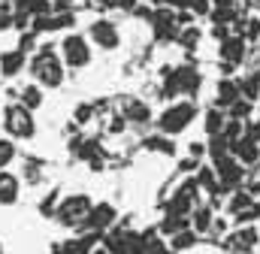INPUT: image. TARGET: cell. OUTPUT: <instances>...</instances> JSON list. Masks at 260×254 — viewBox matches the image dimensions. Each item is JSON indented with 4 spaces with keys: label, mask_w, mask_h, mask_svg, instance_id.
<instances>
[{
    "label": "cell",
    "mask_w": 260,
    "mask_h": 254,
    "mask_svg": "<svg viewBox=\"0 0 260 254\" xmlns=\"http://www.w3.org/2000/svg\"><path fill=\"white\" fill-rule=\"evenodd\" d=\"M224 121H227V118H224V112H221L218 106H215V109H209V112L203 115V127H206V133H209V136L221 133V127H224Z\"/></svg>",
    "instance_id": "cell-23"
},
{
    "label": "cell",
    "mask_w": 260,
    "mask_h": 254,
    "mask_svg": "<svg viewBox=\"0 0 260 254\" xmlns=\"http://www.w3.org/2000/svg\"><path fill=\"white\" fill-rule=\"evenodd\" d=\"M3 124L9 130V136H18V139H30L34 136V115H30V109H24L21 103H15V106H9L6 109V115H3Z\"/></svg>",
    "instance_id": "cell-5"
},
{
    "label": "cell",
    "mask_w": 260,
    "mask_h": 254,
    "mask_svg": "<svg viewBox=\"0 0 260 254\" xmlns=\"http://www.w3.org/2000/svg\"><path fill=\"white\" fill-rule=\"evenodd\" d=\"M21 106L30 109V112L43 106V91H40V85H24V88H21Z\"/></svg>",
    "instance_id": "cell-21"
},
{
    "label": "cell",
    "mask_w": 260,
    "mask_h": 254,
    "mask_svg": "<svg viewBox=\"0 0 260 254\" xmlns=\"http://www.w3.org/2000/svg\"><path fill=\"white\" fill-rule=\"evenodd\" d=\"M0 3H12V0H0Z\"/></svg>",
    "instance_id": "cell-40"
},
{
    "label": "cell",
    "mask_w": 260,
    "mask_h": 254,
    "mask_svg": "<svg viewBox=\"0 0 260 254\" xmlns=\"http://www.w3.org/2000/svg\"><path fill=\"white\" fill-rule=\"evenodd\" d=\"M115 206L112 203H100V206H91V212H88V218H85V224H82V230H94V233H103V230H109L112 224H115Z\"/></svg>",
    "instance_id": "cell-10"
},
{
    "label": "cell",
    "mask_w": 260,
    "mask_h": 254,
    "mask_svg": "<svg viewBox=\"0 0 260 254\" xmlns=\"http://www.w3.org/2000/svg\"><path fill=\"white\" fill-rule=\"evenodd\" d=\"M260 233L254 224H239V230H233L227 239H224V248L233 254H248L251 248H257Z\"/></svg>",
    "instance_id": "cell-9"
},
{
    "label": "cell",
    "mask_w": 260,
    "mask_h": 254,
    "mask_svg": "<svg viewBox=\"0 0 260 254\" xmlns=\"http://www.w3.org/2000/svg\"><path fill=\"white\" fill-rule=\"evenodd\" d=\"M254 203V197L248 194V190H236L233 194V200H230V212H242L245 206H251Z\"/></svg>",
    "instance_id": "cell-29"
},
{
    "label": "cell",
    "mask_w": 260,
    "mask_h": 254,
    "mask_svg": "<svg viewBox=\"0 0 260 254\" xmlns=\"http://www.w3.org/2000/svg\"><path fill=\"white\" fill-rule=\"evenodd\" d=\"M103 248H109V254H142V236L133 233V230H112L103 242Z\"/></svg>",
    "instance_id": "cell-8"
},
{
    "label": "cell",
    "mask_w": 260,
    "mask_h": 254,
    "mask_svg": "<svg viewBox=\"0 0 260 254\" xmlns=\"http://www.w3.org/2000/svg\"><path fill=\"white\" fill-rule=\"evenodd\" d=\"M15 200H18V179L0 170V206H12Z\"/></svg>",
    "instance_id": "cell-15"
},
{
    "label": "cell",
    "mask_w": 260,
    "mask_h": 254,
    "mask_svg": "<svg viewBox=\"0 0 260 254\" xmlns=\"http://www.w3.org/2000/svg\"><path fill=\"white\" fill-rule=\"evenodd\" d=\"M197 188L203 190H212V194H215V190H221L218 188V179H215V170H212V167H203V170H200V176H197Z\"/></svg>",
    "instance_id": "cell-26"
},
{
    "label": "cell",
    "mask_w": 260,
    "mask_h": 254,
    "mask_svg": "<svg viewBox=\"0 0 260 254\" xmlns=\"http://www.w3.org/2000/svg\"><path fill=\"white\" fill-rule=\"evenodd\" d=\"M61 52H64V64L67 67H88L91 64V46H88V40L85 37H79V34H67L64 43H61Z\"/></svg>",
    "instance_id": "cell-7"
},
{
    "label": "cell",
    "mask_w": 260,
    "mask_h": 254,
    "mask_svg": "<svg viewBox=\"0 0 260 254\" xmlns=\"http://www.w3.org/2000/svg\"><path fill=\"white\" fill-rule=\"evenodd\" d=\"M188 221H191V230H194V233H206V230L215 224V215H212L209 206H194V212L188 215Z\"/></svg>",
    "instance_id": "cell-17"
},
{
    "label": "cell",
    "mask_w": 260,
    "mask_h": 254,
    "mask_svg": "<svg viewBox=\"0 0 260 254\" xmlns=\"http://www.w3.org/2000/svg\"><path fill=\"white\" fill-rule=\"evenodd\" d=\"M30 73L43 88H58L64 82V61L55 55L52 46H43L30 61Z\"/></svg>",
    "instance_id": "cell-1"
},
{
    "label": "cell",
    "mask_w": 260,
    "mask_h": 254,
    "mask_svg": "<svg viewBox=\"0 0 260 254\" xmlns=\"http://www.w3.org/2000/svg\"><path fill=\"white\" fill-rule=\"evenodd\" d=\"M239 85V94L245 97V100H257L260 94V70H254V73H248L242 82H236Z\"/></svg>",
    "instance_id": "cell-19"
},
{
    "label": "cell",
    "mask_w": 260,
    "mask_h": 254,
    "mask_svg": "<svg viewBox=\"0 0 260 254\" xmlns=\"http://www.w3.org/2000/svg\"><path fill=\"white\" fill-rule=\"evenodd\" d=\"M91 40H94L100 49H106V52L118 49V43H121L118 27H115L112 21H106V18H100V21H94V24H91Z\"/></svg>",
    "instance_id": "cell-11"
},
{
    "label": "cell",
    "mask_w": 260,
    "mask_h": 254,
    "mask_svg": "<svg viewBox=\"0 0 260 254\" xmlns=\"http://www.w3.org/2000/svg\"><path fill=\"white\" fill-rule=\"evenodd\" d=\"M242 136H248L251 142H257V145H260V121H257V124H248V127H245V133H242Z\"/></svg>",
    "instance_id": "cell-32"
},
{
    "label": "cell",
    "mask_w": 260,
    "mask_h": 254,
    "mask_svg": "<svg viewBox=\"0 0 260 254\" xmlns=\"http://www.w3.org/2000/svg\"><path fill=\"white\" fill-rule=\"evenodd\" d=\"M91 118V106L85 103V106H79V112H76V121H88Z\"/></svg>",
    "instance_id": "cell-34"
},
{
    "label": "cell",
    "mask_w": 260,
    "mask_h": 254,
    "mask_svg": "<svg viewBox=\"0 0 260 254\" xmlns=\"http://www.w3.org/2000/svg\"><path fill=\"white\" fill-rule=\"evenodd\" d=\"M12 157H15V145H12V139H3V136H0V170H6V167L12 164Z\"/></svg>",
    "instance_id": "cell-28"
},
{
    "label": "cell",
    "mask_w": 260,
    "mask_h": 254,
    "mask_svg": "<svg viewBox=\"0 0 260 254\" xmlns=\"http://www.w3.org/2000/svg\"><path fill=\"white\" fill-rule=\"evenodd\" d=\"M200 91V70L191 67V64H185V67H179V70H173V76L167 79V85H164V94L167 97H179V94H197Z\"/></svg>",
    "instance_id": "cell-4"
},
{
    "label": "cell",
    "mask_w": 260,
    "mask_h": 254,
    "mask_svg": "<svg viewBox=\"0 0 260 254\" xmlns=\"http://www.w3.org/2000/svg\"><path fill=\"white\" fill-rule=\"evenodd\" d=\"M254 3H260V0H254Z\"/></svg>",
    "instance_id": "cell-42"
},
{
    "label": "cell",
    "mask_w": 260,
    "mask_h": 254,
    "mask_svg": "<svg viewBox=\"0 0 260 254\" xmlns=\"http://www.w3.org/2000/svg\"><path fill=\"white\" fill-rule=\"evenodd\" d=\"M191 154H194V157H200V154H206V145H200V142H194V145H191Z\"/></svg>",
    "instance_id": "cell-38"
},
{
    "label": "cell",
    "mask_w": 260,
    "mask_h": 254,
    "mask_svg": "<svg viewBox=\"0 0 260 254\" xmlns=\"http://www.w3.org/2000/svg\"><path fill=\"white\" fill-rule=\"evenodd\" d=\"M176 40H179L185 49H194L197 43H200V30H197V27H185V30L176 34Z\"/></svg>",
    "instance_id": "cell-30"
},
{
    "label": "cell",
    "mask_w": 260,
    "mask_h": 254,
    "mask_svg": "<svg viewBox=\"0 0 260 254\" xmlns=\"http://www.w3.org/2000/svg\"><path fill=\"white\" fill-rule=\"evenodd\" d=\"M88 254H109V248H94V251H88Z\"/></svg>",
    "instance_id": "cell-39"
},
{
    "label": "cell",
    "mask_w": 260,
    "mask_h": 254,
    "mask_svg": "<svg viewBox=\"0 0 260 254\" xmlns=\"http://www.w3.org/2000/svg\"><path fill=\"white\" fill-rule=\"evenodd\" d=\"M115 6H121V9H127V12H133V9H136V0H118Z\"/></svg>",
    "instance_id": "cell-36"
},
{
    "label": "cell",
    "mask_w": 260,
    "mask_h": 254,
    "mask_svg": "<svg viewBox=\"0 0 260 254\" xmlns=\"http://www.w3.org/2000/svg\"><path fill=\"white\" fill-rule=\"evenodd\" d=\"M24 64H27L24 52H18V49L3 52V55H0V73H3L6 79H9V76H18V73L24 70Z\"/></svg>",
    "instance_id": "cell-14"
},
{
    "label": "cell",
    "mask_w": 260,
    "mask_h": 254,
    "mask_svg": "<svg viewBox=\"0 0 260 254\" xmlns=\"http://www.w3.org/2000/svg\"><path fill=\"white\" fill-rule=\"evenodd\" d=\"M91 200L85 197V194H73V197H67L61 200V206H58V221H61V227H79L82 230V224H85V218H88V212H91Z\"/></svg>",
    "instance_id": "cell-3"
},
{
    "label": "cell",
    "mask_w": 260,
    "mask_h": 254,
    "mask_svg": "<svg viewBox=\"0 0 260 254\" xmlns=\"http://www.w3.org/2000/svg\"><path fill=\"white\" fill-rule=\"evenodd\" d=\"M194 242H197V233L191 230V227H185V230L173 233V239H170V254L173 251H188Z\"/></svg>",
    "instance_id": "cell-20"
},
{
    "label": "cell",
    "mask_w": 260,
    "mask_h": 254,
    "mask_svg": "<svg viewBox=\"0 0 260 254\" xmlns=\"http://www.w3.org/2000/svg\"><path fill=\"white\" fill-rule=\"evenodd\" d=\"M145 148H157L160 154H173V151H176V145H173L167 136H151V139H145Z\"/></svg>",
    "instance_id": "cell-27"
},
{
    "label": "cell",
    "mask_w": 260,
    "mask_h": 254,
    "mask_svg": "<svg viewBox=\"0 0 260 254\" xmlns=\"http://www.w3.org/2000/svg\"><path fill=\"white\" fill-rule=\"evenodd\" d=\"M227 109H230V118H233V121H248V115H251V100H242V97H239V100L230 103Z\"/></svg>",
    "instance_id": "cell-24"
},
{
    "label": "cell",
    "mask_w": 260,
    "mask_h": 254,
    "mask_svg": "<svg viewBox=\"0 0 260 254\" xmlns=\"http://www.w3.org/2000/svg\"><path fill=\"white\" fill-rule=\"evenodd\" d=\"M124 121H133V124H145L148 118H151V109H148V103H139V100H127L124 103Z\"/></svg>",
    "instance_id": "cell-18"
},
{
    "label": "cell",
    "mask_w": 260,
    "mask_h": 254,
    "mask_svg": "<svg viewBox=\"0 0 260 254\" xmlns=\"http://www.w3.org/2000/svg\"><path fill=\"white\" fill-rule=\"evenodd\" d=\"M194 118H197V106L194 103H188V100H182V103H173V106H167V109L160 112L157 127H160L164 136H176V133L188 130Z\"/></svg>",
    "instance_id": "cell-2"
},
{
    "label": "cell",
    "mask_w": 260,
    "mask_h": 254,
    "mask_svg": "<svg viewBox=\"0 0 260 254\" xmlns=\"http://www.w3.org/2000/svg\"><path fill=\"white\" fill-rule=\"evenodd\" d=\"M245 190H248L251 197H260V179H257V182H248V188H245Z\"/></svg>",
    "instance_id": "cell-37"
},
{
    "label": "cell",
    "mask_w": 260,
    "mask_h": 254,
    "mask_svg": "<svg viewBox=\"0 0 260 254\" xmlns=\"http://www.w3.org/2000/svg\"><path fill=\"white\" fill-rule=\"evenodd\" d=\"M34 49V34H21V43H18V52H27Z\"/></svg>",
    "instance_id": "cell-33"
},
{
    "label": "cell",
    "mask_w": 260,
    "mask_h": 254,
    "mask_svg": "<svg viewBox=\"0 0 260 254\" xmlns=\"http://www.w3.org/2000/svg\"><path fill=\"white\" fill-rule=\"evenodd\" d=\"M148 3H160V0H148Z\"/></svg>",
    "instance_id": "cell-41"
},
{
    "label": "cell",
    "mask_w": 260,
    "mask_h": 254,
    "mask_svg": "<svg viewBox=\"0 0 260 254\" xmlns=\"http://www.w3.org/2000/svg\"><path fill=\"white\" fill-rule=\"evenodd\" d=\"M230 154H233L242 167H251V164H257L260 161V145L257 142H251L248 136H239V139L230 142Z\"/></svg>",
    "instance_id": "cell-12"
},
{
    "label": "cell",
    "mask_w": 260,
    "mask_h": 254,
    "mask_svg": "<svg viewBox=\"0 0 260 254\" xmlns=\"http://www.w3.org/2000/svg\"><path fill=\"white\" fill-rule=\"evenodd\" d=\"M6 27H12V15L6 9H0V30H6Z\"/></svg>",
    "instance_id": "cell-35"
},
{
    "label": "cell",
    "mask_w": 260,
    "mask_h": 254,
    "mask_svg": "<svg viewBox=\"0 0 260 254\" xmlns=\"http://www.w3.org/2000/svg\"><path fill=\"white\" fill-rule=\"evenodd\" d=\"M209 154H212V161H218V157L230 154V142H227L221 133H215V136L209 139Z\"/></svg>",
    "instance_id": "cell-25"
},
{
    "label": "cell",
    "mask_w": 260,
    "mask_h": 254,
    "mask_svg": "<svg viewBox=\"0 0 260 254\" xmlns=\"http://www.w3.org/2000/svg\"><path fill=\"white\" fill-rule=\"evenodd\" d=\"M242 94H239V85L236 79H221L218 82V109H227L230 103H236Z\"/></svg>",
    "instance_id": "cell-16"
},
{
    "label": "cell",
    "mask_w": 260,
    "mask_h": 254,
    "mask_svg": "<svg viewBox=\"0 0 260 254\" xmlns=\"http://www.w3.org/2000/svg\"><path fill=\"white\" fill-rule=\"evenodd\" d=\"M242 58H245V40H242V37H227V40H221V61L230 64V67H236Z\"/></svg>",
    "instance_id": "cell-13"
},
{
    "label": "cell",
    "mask_w": 260,
    "mask_h": 254,
    "mask_svg": "<svg viewBox=\"0 0 260 254\" xmlns=\"http://www.w3.org/2000/svg\"><path fill=\"white\" fill-rule=\"evenodd\" d=\"M212 170H215V179H218V188H221V190L236 188V185L245 179V170H242V164H239L233 154H224V157H218Z\"/></svg>",
    "instance_id": "cell-6"
},
{
    "label": "cell",
    "mask_w": 260,
    "mask_h": 254,
    "mask_svg": "<svg viewBox=\"0 0 260 254\" xmlns=\"http://www.w3.org/2000/svg\"><path fill=\"white\" fill-rule=\"evenodd\" d=\"M257 100H260V94H257Z\"/></svg>",
    "instance_id": "cell-43"
},
{
    "label": "cell",
    "mask_w": 260,
    "mask_h": 254,
    "mask_svg": "<svg viewBox=\"0 0 260 254\" xmlns=\"http://www.w3.org/2000/svg\"><path fill=\"white\" fill-rule=\"evenodd\" d=\"M185 9H188V12H197V15H209L212 3H209V0H188V3H185Z\"/></svg>",
    "instance_id": "cell-31"
},
{
    "label": "cell",
    "mask_w": 260,
    "mask_h": 254,
    "mask_svg": "<svg viewBox=\"0 0 260 254\" xmlns=\"http://www.w3.org/2000/svg\"><path fill=\"white\" fill-rule=\"evenodd\" d=\"M185 227H191V221H188L185 215H167V218L160 221V233H164V236H173V233H179V230H185Z\"/></svg>",
    "instance_id": "cell-22"
}]
</instances>
